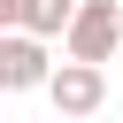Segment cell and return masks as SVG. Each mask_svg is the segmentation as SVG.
<instances>
[{
  "label": "cell",
  "instance_id": "4",
  "mask_svg": "<svg viewBox=\"0 0 123 123\" xmlns=\"http://www.w3.org/2000/svg\"><path fill=\"white\" fill-rule=\"evenodd\" d=\"M69 8H77V0H23V15H15V31H31V38H62V23H69Z\"/></svg>",
  "mask_w": 123,
  "mask_h": 123
},
{
  "label": "cell",
  "instance_id": "6",
  "mask_svg": "<svg viewBox=\"0 0 123 123\" xmlns=\"http://www.w3.org/2000/svg\"><path fill=\"white\" fill-rule=\"evenodd\" d=\"M46 123H62V115H46Z\"/></svg>",
  "mask_w": 123,
  "mask_h": 123
},
{
  "label": "cell",
  "instance_id": "5",
  "mask_svg": "<svg viewBox=\"0 0 123 123\" xmlns=\"http://www.w3.org/2000/svg\"><path fill=\"white\" fill-rule=\"evenodd\" d=\"M15 15H23V0H0V31H15Z\"/></svg>",
  "mask_w": 123,
  "mask_h": 123
},
{
  "label": "cell",
  "instance_id": "1",
  "mask_svg": "<svg viewBox=\"0 0 123 123\" xmlns=\"http://www.w3.org/2000/svg\"><path fill=\"white\" fill-rule=\"evenodd\" d=\"M115 46H123V0H77V8H69V23H62V54H69V62L108 69V62H115Z\"/></svg>",
  "mask_w": 123,
  "mask_h": 123
},
{
  "label": "cell",
  "instance_id": "2",
  "mask_svg": "<svg viewBox=\"0 0 123 123\" xmlns=\"http://www.w3.org/2000/svg\"><path fill=\"white\" fill-rule=\"evenodd\" d=\"M46 100H54V115L62 123H85V115H100L108 108V69H92V62H62V69H46V85H38Z\"/></svg>",
  "mask_w": 123,
  "mask_h": 123
},
{
  "label": "cell",
  "instance_id": "3",
  "mask_svg": "<svg viewBox=\"0 0 123 123\" xmlns=\"http://www.w3.org/2000/svg\"><path fill=\"white\" fill-rule=\"evenodd\" d=\"M46 69H54L46 38H31V31H0V92H38Z\"/></svg>",
  "mask_w": 123,
  "mask_h": 123
}]
</instances>
